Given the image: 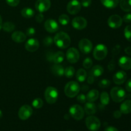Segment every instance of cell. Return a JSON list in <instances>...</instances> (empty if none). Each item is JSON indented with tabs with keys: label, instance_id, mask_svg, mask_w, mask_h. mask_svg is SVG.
I'll list each match as a JSON object with an SVG mask.
<instances>
[{
	"label": "cell",
	"instance_id": "obj_1",
	"mask_svg": "<svg viewBox=\"0 0 131 131\" xmlns=\"http://www.w3.org/2000/svg\"><path fill=\"white\" fill-rule=\"evenodd\" d=\"M54 42L58 47L60 49H66L70 46L71 40L67 33L65 32H59L54 37Z\"/></svg>",
	"mask_w": 131,
	"mask_h": 131
},
{
	"label": "cell",
	"instance_id": "obj_2",
	"mask_svg": "<svg viewBox=\"0 0 131 131\" xmlns=\"http://www.w3.org/2000/svg\"><path fill=\"white\" fill-rule=\"evenodd\" d=\"M81 87L79 83L76 81H70L65 85L64 92L67 97L69 98H74L78 95L80 91Z\"/></svg>",
	"mask_w": 131,
	"mask_h": 131
},
{
	"label": "cell",
	"instance_id": "obj_3",
	"mask_svg": "<svg viewBox=\"0 0 131 131\" xmlns=\"http://www.w3.org/2000/svg\"><path fill=\"white\" fill-rule=\"evenodd\" d=\"M110 96L114 102H121L126 97V93L122 88L116 86L111 89Z\"/></svg>",
	"mask_w": 131,
	"mask_h": 131
},
{
	"label": "cell",
	"instance_id": "obj_4",
	"mask_svg": "<svg viewBox=\"0 0 131 131\" xmlns=\"http://www.w3.org/2000/svg\"><path fill=\"white\" fill-rule=\"evenodd\" d=\"M44 97L47 103L52 104L57 101L58 98V92L54 87L49 86L45 91Z\"/></svg>",
	"mask_w": 131,
	"mask_h": 131
},
{
	"label": "cell",
	"instance_id": "obj_5",
	"mask_svg": "<svg viewBox=\"0 0 131 131\" xmlns=\"http://www.w3.org/2000/svg\"><path fill=\"white\" fill-rule=\"evenodd\" d=\"M93 57L97 60H102L106 57L107 54V48L105 45L99 43L97 45L93 50Z\"/></svg>",
	"mask_w": 131,
	"mask_h": 131
},
{
	"label": "cell",
	"instance_id": "obj_6",
	"mask_svg": "<svg viewBox=\"0 0 131 131\" xmlns=\"http://www.w3.org/2000/svg\"><path fill=\"white\" fill-rule=\"evenodd\" d=\"M85 124L86 127L91 131H97L101 127L99 119L94 116H90L86 118Z\"/></svg>",
	"mask_w": 131,
	"mask_h": 131
},
{
	"label": "cell",
	"instance_id": "obj_7",
	"mask_svg": "<svg viewBox=\"0 0 131 131\" xmlns=\"http://www.w3.org/2000/svg\"><path fill=\"white\" fill-rule=\"evenodd\" d=\"M69 113L75 120H81L84 117V111L81 106L78 104H74L69 108Z\"/></svg>",
	"mask_w": 131,
	"mask_h": 131
},
{
	"label": "cell",
	"instance_id": "obj_8",
	"mask_svg": "<svg viewBox=\"0 0 131 131\" xmlns=\"http://www.w3.org/2000/svg\"><path fill=\"white\" fill-rule=\"evenodd\" d=\"M33 114V109L29 105L21 106L18 112V116L22 120H26L31 117Z\"/></svg>",
	"mask_w": 131,
	"mask_h": 131
},
{
	"label": "cell",
	"instance_id": "obj_9",
	"mask_svg": "<svg viewBox=\"0 0 131 131\" xmlns=\"http://www.w3.org/2000/svg\"><path fill=\"white\" fill-rule=\"evenodd\" d=\"M79 49L81 52H83V54H89L92 51V48H93V44L92 42L90 40L87 38H83L79 42Z\"/></svg>",
	"mask_w": 131,
	"mask_h": 131
},
{
	"label": "cell",
	"instance_id": "obj_10",
	"mask_svg": "<svg viewBox=\"0 0 131 131\" xmlns=\"http://www.w3.org/2000/svg\"><path fill=\"white\" fill-rule=\"evenodd\" d=\"M79 57H80V55H79V51L75 48L71 47L67 51V60L70 63H75L78 62L79 60Z\"/></svg>",
	"mask_w": 131,
	"mask_h": 131
},
{
	"label": "cell",
	"instance_id": "obj_11",
	"mask_svg": "<svg viewBox=\"0 0 131 131\" xmlns=\"http://www.w3.org/2000/svg\"><path fill=\"white\" fill-rule=\"evenodd\" d=\"M81 9V3L78 0H72L68 3L67 6V12L71 15H75L80 12Z\"/></svg>",
	"mask_w": 131,
	"mask_h": 131
},
{
	"label": "cell",
	"instance_id": "obj_12",
	"mask_svg": "<svg viewBox=\"0 0 131 131\" xmlns=\"http://www.w3.org/2000/svg\"><path fill=\"white\" fill-rule=\"evenodd\" d=\"M123 20L121 17L118 15H112L109 17L107 24L110 28L113 29H117L120 28L122 24Z\"/></svg>",
	"mask_w": 131,
	"mask_h": 131
},
{
	"label": "cell",
	"instance_id": "obj_13",
	"mask_svg": "<svg viewBox=\"0 0 131 131\" xmlns=\"http://www.w3.org/2000/svg\"><path fill=\"white\" fill-rule=\"evenodd\" d=\"M50 0H37L35 3V8L40 13L47 11L51 7Z\"/></svg>",
	"mask_w": 131,
	"mask_h": 131
},
{
	"label": "cell",
	"instance_id": "obj_14",
	"mask_svg": "<svg viewBox=\"0 0 131 131\" xmlns=\"http://www.w3.org/2000/svg\"><path fill=\"white\" fill-rule=\"evenodd\" d=\"M72 25L78 30H82L87 26V21L83 17H76L72 21Z\"/></svg>",
	"mask_w": 131,
	"mask_h": 131
},
{
	"label": "cell",
	"instance_id": "obj_15",
	"mask_svg": "<svg viewBox=\"0 0 131 131\" xmlns=\"http://www.w3.org/2000/svg\"><path fill=\"white\" fill-rule=\"evenodd\" d=\"M44 28L49 33H53L58 30L59 25L56 20L52 19H49L45 22Z\"/></svg>",
	"mask_w": 131,
	"mask_h": 131
},
{
	"label": "cell",
	"instance_id": "obj_16",
	"mask_svg": "<svg viewBox=\"0 0 131 131\" xmlns=\"http://www.w3.org/2000/svg\"><path fill=\"white\" fill-rule=\"evenodd\" d=\"M39 48V42L36 38H30L25 43V49L29 52H35Z\"/></svg>",
	"mask_w": 131,
	"mask_h": 131
},
{
	"label": "cell",
	"instance_id": "obj_17",
	"mask_svg": "<svg viewBox=\"0 0 131 131\" xmlns=\"http://www.w3.org/2000/svg\"><path fill=\"white\" fill-rule=\"evenodd\" d=\"M127 78V75L126 72L123 70H120L115 73V75H113V79L114 83L116 84H122L124 82H125Z\"/></svg>",
	"mask_w": 131,
	"mask_h": 131
},
{
	"label": "cell",
	"instance_id": "obj_18",
	"mask_svg": "<svg viewBox=\"0 0 131 131\" xmlns=\"http://www.w3.org/2000/svg\"><path fill=\"white\" fill-rule=\"evenodd\" d=\"M118 65L124 70L131 69V58L128 56H122L119 59Z\"/></svg>",
	"mask_w": 131,
	"mask_h": 131
},
{
	"label": "cell",
	"instance_id": "obj_19",
	"mask_svg": "<svg viewBox=\"0 0 131 131\" xmlns=\"http://www.w3.org/2000/svg\"><path fill=\"white\" fill-rule=\"evenodd\" d=\"M12 39L17 43H23L26 40V35L23 32L17 31L12 33Z\"/></svg>",
	"mask_w": 131,
	"mask_h": 131
},
{
	"label": "cell",
	"instance_id": "obj_20",
	"mask_svg": "<svg viewBox=\"0 0 131 131\" xmlns=\"http://www.w3.org/2000/svg\"><path fill=\"white\" fill-rule=\"evenodd\" d=\"M63 67L60 64H54L51 67V72L54 75L58 77H61L64 75Z\"/></svg>",
	"mask_w": 131,
	"mask_h": 131
},
{
	"label": "cell",
	"instance_id": "obj_21",
	"mask_svg": "<svg viewBox=\"0 0 131 131\" xmlns=\"http://www.w3.org/2000/svg\"><path fill=\"white\" fill-rule=\"evenodd\" d=\"M84 111L87 115H92L97 112V107L95 104L93 102H88L84 105Z\"/></svg>",
	"mask_w": 131,
	"mask_h": 131
},
{
	"label": "cell",
	"instance_id": "obj_22",
	"mask_svg": "<svg viewBox=\"0 0 131 131\" xmlns=\"http://www.w3.org/2000/svg\"><path fill=\"white\" fill-rule=\"evenodd\" d=\"M120 111L122 114L127 115L131 113V100L124 101L120 106Z\"/></svg>",
	"mask_w": 131,
	"mask_h": 131
},
{
	"label": "cell",
	"instance_id": "obj_23",
	"mask_svg": "<svg viewBox=\"0 0 131 131\" xmlns=\"http://www.w3.org/2000/svg\"><path fill=\"white\" fill-rule=\"evenodd\" d=\"M99 96V92L97 90H92L87 93L86 98L88 102H93L97 100Z\"/></svg>",
	"mask_w": 131,
	"mask_h": 131
},
{
	"label": "cell",
	"instance_id": "obj_24",
	"mask_svg": "<svg viewBox=\"0 0 131 131\" xmlns=\"http://www.w3.org/2000/svg\"><path fill=\"white\" fill-rule=\"evenodd\" d=\"M103 72L104 69L102 66H101V65H95L90 70V75H92L95 78H97V77L101 76L103 74Z\"/></svg>",
	"mask_w": 131,
	"mask_h": 131
},
{
	"label": "cell",
	"instance_id": "obj_25",
	"mask_svg": "<svg viewBox=\"0 0 131 131\" xmlns=\"http://www.w3.org/2000/svg\"><path fill=\"white\" fill-rule=\"evenodd\" d=\"M101 1L105 7L113 9L118 6L120 0H101Z\"/></svg>",
	"mask_w": 131,
	"mask_h": 131
},
{
	"label": "cell",
	"instance_id": "obj_26",
	"mask_svg": "<svg viewBox=\"0 0 131 131\" xmlns=\"http://www.w3.org/2000/svg\"><path fill=\"white\" fill-rule=\"evenodd\" d=\"M120 6L122 10L126 12H131V0H120Z\"/></svg>",
	"mask_w": 131,
	"mask_h": 131
},
{
	"label": "cell",
	"instance_id": "obj_27",
	"mask_svg": "<svg viewBox=\"0 0 131 131\" xmlns=\"http://www.w3.org/2000/svg\"><path fill=\"white\" fill-rule=\"evenodd\" d=\"M21 15L26 19H30L35 15V12L31 8H24L21 11Z\"/></svg>",
	"mask_w": 131,
	"mask_h": 131
},
{
	"label": "cell",
	"instance_id": "obj_28",
	"mask_svg": "<svg viewBox=\"0 0 131 131\" xmlns=\"http://www.w3.org/2000/svg\"><path fill=\"white\" fill-rule=\"evenodd\" d=\"M75 76H76V79L78 81L84 82L87 78V73L84 69H79L77 71Z\"/></svg>",
	"mask_w": 131,
	"mask_h": 131
},
{
	"label": "cell",
	"instance_id": "obj_29",
	"mask_svg": "<svg viewBox=\"0 0 131 131\" xmlns=\"http://www.w3.org/2000/svg\"><path fill=\"white\" fill-rule=\"evenodd\" d=\"M65 59V54L61 51H58L56 53H54L53 62L55 64H60L63 62Z\"/></svg>",
	"mask_w": 131,
	"mask_h": 131
},
{
	"label": "cell",
	"instance_id": "obj_30",
	"mask_svg": "<svg viewBox=\"0 0 131 131\" xmlns=\"http://www.w3.org/2000/svg\"><path fill=\"white\" fill-rule=\"evenodd\" d=\"M100 99H101V104L104 106H107L110 103V96H109L108 93L106 92H103L101 93V96H100Z\"/></svg>",
	"mask_w": 131,
	"mask_h": 131
},
{
	"label": "cell",
	"instance_id": "obj_31",
	"mask_svg": "<svg viewBox=\"0 0 131 131\" xmlns=\"http://www.w3.org/2000/svg\"><path fill=\"white\" fill-rule=\"evenodd\" d=\"M2 28L5 31L12 32L15 29V26L12 22H6L2 24Z\"/></svg>",
	"mask_w": 131,
	"mask_h": 131
},
{
	"label": "cell",
	"instance_id": "obj_32",
	"mask_svg": "<svg viewBox=\"0 0 131 131\" xmlns=\"http://www.w3.org/2000/svg\"><path fill=\"white\" fill-rule=\"evenodd\" d=\"M75 74V69L73 67H67L64 70V75L68 78H72Z\"/></svg>",
	"mask_w": 131,
	"mask_h": 131
},
{
	"label": "cell",
	"instance_id": "obj_33",
	"mask_svg": "<svg viewBox=\"0 0 131 131\" xmlns=\"http://www.w3.org/2000/svg\"><path fill=\"white\" fill-rule=\"evenodd\" d=\"M59 23L63 26H66L69 24V22H70V19L69 17L66 14H61L58 18Z\"/></svg>",
	"mask_w": 131,
	"mask_h": 131
},
{
	"label": "cell",
	"instance_id": "obj_34",
	"mask_svg": "<svg viewBox=\"0 0 131 131\" xmlns=\"http://www.w3.org/2000/svg\"><path fill=\"white\" fill-rule=\"evenodd\" d=\"M43 102L42 101V99H41L40 98H37L33 100V102H32V106H33V107L36 109H40L43 106Z\"/></svg>",
	"mask_w": 131,
	"mask_h": 131
},
{
	"label": "cell",
	"instance_id": "obj_35",
	"mask_svg": "<svg viewBox=\"0 0 131 131\" xmlns=\"http://www.w3.org/2000/svg\"><path fill=\"white\" fill-rule=\"evenodd\" d=\"M124 35L129 42H131V25H128L124 29Z\"/></svg>",
	"mask_w": 131,
	"mask_h": 131
},
{
	"label": "cell",
	"instance_id": "obj_36",
	"mask_svg": "<svg viewBox=\"0 0 131 131\" xmlns=\"http://www.w3.org/2000/svg\"><path fill=\"white\" fill-rule=\"evenodd\" d=\"M110 84H111V82L109 79H104L100 81L99 83V86L101 88H106L110 86Z\"/></svg>",
	"mask_w": 131,
	"mask_h": 131
},
{
	"label": "cell",
	"instance_id": "obj_37",
	"mask_svg": "<svg viewBox=\"0 0 131 131\" xmlns=\"http://www.w3.org/2000/svg\"><path fill=\"white\" fill-rule=\"evenodd\" d=\"M92 65H93V61H92V60L90 58H85L83 63V67H84V69H88L92 67Z\"/></svg>",
	"mask_w": 131,
	"mask_h": 131
},
{
	"label": "cell",
	"instance_id": "obj_38",
	"mask_svg": "<svg viewBox=\"0 0 131 131\" xmlns=\"http://www.w3.org/2000/svg\"><path fill=\"white\" fill-rule=\"evenodd\" d=\"M54 40L52 39V37H46L43 40V43L45 46H51L53 43Z\"/></svg>",
	"mask_w": 131,
	"mask_h": 131
},
{
	"label": "cell",
	"instance_id": "obj_39",
	"mask_svg": "<svg viewBox=\"0 0 131 131\" xmlns=\"http://www.w3.org/2000/svg\"><path fill=\"white\" fill-rule=\"evenodd\" d=\"M6 2L10 6H16L20 3V0H6Z\"/></svg>",
	"mask_w": 131,
	"mask_h": 131
},
{
	"label": "cell",
	"instance_id": "obj_40",
	"mask_svg": "<svg viewBox=\"0 0 131 131\" xmlns=\"http://www.w3.org/2000/svg\"><path fill=\"white\" fill-rule=\"evenodd\" d=\"M35 33V29L34 28H28L26 32V35L29 36V37H32L34 35Z\"/></svg>",
	"mask_w": 131,
	"mask_h": 131
},
{
	"label": "cell",
	"instance_id": "obj_41",
	"mask_svg": "<svg viewBox=\"0 0 131 131\" xmlns=\"http://www.w3.org/2000/svg\"><path fill=\"white\" fill-rule=\"evenodd\" d=\"M77 100L80 103H84L86 102V98L85 95H84L83 93H81V94H79V95L77 97Z\"/></svg>",
	"mask_w": 131,
	"mask_h": 131
},
{
	"label": "cell",
	"instance_id": "obj_42",
	"mask_svg": "<svg viewBox=\"0 0 131 131\" xmlns=\"http://www.w3.org/2000/svg\"><path fill=\"white\" fill-rule=\"evenodd\" d=\"M43 19H44V16H43V15L42 14V13H39V14H38L35 16L36 21L38 23H42V22L43 20Z\"/></svg>",
	"mask_w": 131,
	"mask_h": 131
},
{
	"label": "cell",
	"instance_id": "obj_43",
	"mask_svg": "<svg viewBox=\"0 0 131 131\" xmlns=\"http://www.w3.org/2000/svg\"><path fill=\"white\" fill-rule=\"evenodd\" d=\"M122 20L126 23H131V14L130 13L125 14V15L123 17Z\"/></svg>",
	"mask_w": 131,
	"mask_h": 131
},
{
	"label": "cell",
	"instance_id": "obj_44",
	"mask_svg": "<svg viewBox=\"0 0 131 131\" xmlns=\"http://www.w3.org/2000/svg\"><path fill=\"white\" fill-rule=\"evenodd\" d=\"M92 4V0H81V5L84 7H88Z\"/></svg>",
	"mask_w": 131,
	"mask_h": 131
},
{
	"label": "cell",
	"instance_id": "obj_45",
	"mask_svg": "<svg viewBox=\"0 0 131 131\" xmlns=\"http://www.w3.org/2000/svg\"><path fill=\"white\" fill-rule=\"evenodd\" d=\"M53 56L54 53H52V52H47L46 54V58H47V61L49 62H53Z\"/></svg>",
	"mask_w": 131,
	"mask_h": 131
},
{
	"label": "cell",
	"instance_id": "obj_46",
	"mask_svg": "<svg viewBox=\"0 0 131 131\" xmlns=\"http://www.w3.org/2000/svg\"><path fill=\"white\" fill-rule=\"evenodd\" d=\"M125 88L127 92H131V79H129L127 81L126 84H125Z\"/></svg>",
	"mask_w": 131,
	"mask_h": 131
},
{
	"label": "cell",
	"instance_id": "obj_47",
	"mask_svg": "<svg viewBox=\"0 0 131 131\" xmlns=\"http://www.w3.org/2000/svg\"><path fill=\"white\" fill-rule=\"evenodd\" d=\"M122 112L120 111H118V110H116L113 113V116L116 119L120 118L122 116Z\"/></svg>",
	"mask_w": 131,
	"mask_h": 131
},
{
	"label": "cell",
	"instance_id": "obj_48",
	"mask_svg": "<svg viewBox=\"0 0 131 131\" xmlns=\"http://www.w3.org/2000/svg\"><path fill=\"white\" fill-rule=\"evenodd\" d=\"M94 81H95V77L92 76V75H90L88 76V78H87V82H88V84H93L94 83Z\"/></svg>",
	"mask_w": 131,
	"mask_h": 131
},
{
	"label": "cell",
	"instance_id": "obj_49",
	"mask_svg": "<svg viewBox=\"0 0 131 131\" xmlns=\"http://www.w3.org/2000/svg\"><path fill=\"white\" fill-rule=\"evenodd\" d=\"M104 131H118L116 128L114 127H112V126H110V127H106V129H105Z\"/></svg>",
	"mask_w": 131,
	"mask_h": 131
},
{
	"label": "cell",
	"instance_id": "obj_50",
	"mask_svg": "<svg viewBox=\"0 0 131 131\" xmlns=\"http://www.w3.org/2000/svg\"><path fill=\"white\" fill-rule=\"evenodd\" d=\"M108 69L110 70H113L114 69H115V63H114L113 61H111V62L109 63L108 65Z\"/></svg>",
	"mask_w": 131,
	"mask_h": 131
},
{
	"label": "cell",
	"instance_id": "obj_51",
	"mask_svg": "<svg viewBox=\"0 0 131 131\" xmlns=\"http://www.w3.org/2000/svg\"><path fill=\"white\" fill-rule=\"evenodd\" d=\"M125 53L127 55L131 56V47H127L125 49Z\"/></svg>",
	"mask_w": 131,
	"mask_h": 131
},
{
	"label": "cell",
	"instance_id": "obj_52",
	"mask_svg": "<svg viewBox=\"0 0 131 131\" xmlns=\"http://www.w3.org/2000/svg\"><path fill=\"white\" fill-rule=\"evenodd\" d=\"M88 89H89V87L87 85H83V87H82V90L83 92H86V91L88 90Z\"/></svg>",
	"mask_w": 131,
	"mask_h": 131
},
{
	"label": "cell",
	"instance_id": "obj_53",
	"mask_svg": "<svg viewBox=\"0 0 131 131\" xmlns=\"http://www.w3.org/2000/svg\"><path fill=\"white\" fill-rule=\"evenodd\" d=\"M2 18H1V15H0V29L2 28Z\"/></svg>",
	"mask_w": 131,
	"mask_h": 131
},
{
	"label": "cell",
	"instance_id": "obj_54",
	"mask_svg": "<svg viewBox=\"0 0 131 131\" xmlns=\"http://www.w3.org/2000/svg\"><path fill=\"white\" fill-rule=\"evenodd\" d=\"M3 117V112L1 110H0V119Z\"/></svg>",
	"mask_w": 131,
	"mask_h": 131
},
{
	"label": "cell",
	"instance_id": "obj_55",
	"mask_svg": "<svg viewBox=\"0 0 131 131\" xmlns=\"http://www.w3.org/2000/svg\"><path fill=\"white\" fill-rule=\"evenodd\" d=\"M67 131H72V130H68Z\"/></svg>",
	"mask_w": 131,
	"mask_h": 131
}]
</instances>
